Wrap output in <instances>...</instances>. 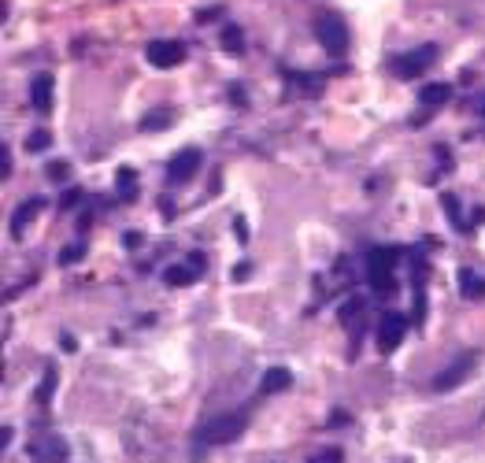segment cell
Returning <instances> with one entry per match:
<instances>
[{
  "mask_svg": "<svg viewBox=\"0 0 485 463\" xmlns=\"http://www.w3.org/2000/svg\"><path fill=\"white\" fill-rule=\"evenodd\" d=\"M315 38L334 60H341L345 52H349V26H345V19L334 15V12H319L315 15Z\"/></svg>",
  "mask_w": 485,
  "mask_h": 463,
  "instance_id": "6da1fadb",
  "label": "cell"
},
{
  "mask_svg": "<svg viewBox=\"0 0 485 463\" xmlns=\"http://www.w3.org/2000/svg\"><path fill=\"white\" fill-rule=\"evenodd\" d=\"M393 267H397V252L393 249H371L367 252V282H371V289L378 297L393 293V286H397Z\"/></svg>",
  "mask_w": 485,
  "mask_h": 463,
  "instance_id": "7a4b0ae2",
  "label": "cell"
},
{
  "mask_svg": "<svg viewBox=\"0 0 485 463\" xmlns=\"http://www.w3.org/2000/svg\"><path fill=\"white\" fill-rule=\"evenodd\" d=\"M245 426H249V419H245L241 412H226V415H215V419H208L204 426H200V441L204 445H230L245 434Z\"/></svg>",
  "mask_w": 485,
  "mask_h": 463,
  "instance_id": "3957f363",
  "label": "cell"
},
{
  "mask_svg": "<svg viewBox=\"0 0 485 463\" xmlns=\"http://www.w3.org/2000/svg\"><path fill=\"white\" fill-rule=\"evenodd\" d=\"M434 63H437V45H419V49L404 52V56H393L389 71H393L400 82H411V78L423 75V71H430Z\"/></svg>",
  "mask_w": 485,
  "mask_h": 463,
  "instance_id": "277c9868",
  "label": "cell"
},
{
  "mask_svg": "<svg viewBox=\"0 0 485 463\" xmlns=\"http://www.w3.org/2000/svg\"><path fill=\"white\" fill-rule=\"evenodd\" d=\"M404 334H408V319L400 312H386V315H382V323H378V352H382V356L397 352L400 341H404Z\"/></svg>",
  "mask_w": 485,
  "mask_h": 463,
  "instance_id": "5b68a950",
  "label": "cell"
},
{
  "mask_svg": "<svg viewBox=\"0 0 485 463\" xmlns=\"http://www.w3.org/2000/svg\"><path fill=\"white\" fill-rule=\"evenodd\" d=\"M71 449L67 441L56 438V434H38V438L30 441V460L34 463H67Z\"/></svg>",
  "mask_w": 485,
  "mask_h": 463,
  "instance_id": "8992f818",
  "label": "cell"
},
{
  "mask_svg": "<svg viewBox=\"0 0 485 463\" xmlns=\"http://www.w3.org/2000/svg\"><path fill=\"white\" fill-rule=\"evenodd\" d=\"M145 56H149L152 67L171 71V67H178V63H186V45L182 41H152L149 49H145Z\"/></svg>",
  "mask_w": 485,
  "mask_h": 463,
  "instance_id": "52a82bcc",
  "label": "cell"
},
{
  "mask_svg": "<svg viewBox=\"0 0 485 463\" xmlns=\"http://www.w3.org/2000/svg\"><path fill=\"white\" fill-rule=\"evenodd\" d=\"M474 352H467V356H460L456 363H448V367L441 371V375L434 378V389L437 393H448V389H456V386H463L467 378H471V371H474Z\"/></svg>",
  "mask_w": 485,
  "mask_h": 463,
  "instance_id": "ba28073f",
  "label": "cell"
},
{
  "mask_svg": "<svg viewBox=\"0 0 485 463\" xmlns=\"http://www.w3.org/2000/svg\"><path fill=\"white\" fill-rule=\"evenodd\" d=\"M200 271H204V256H200V252H193V256H189L186 263H171V267L163 271V282L175 286V289L193 286L197 278H200Z\"/></svg>",
  "mask_w": 485,
  "mask_h": 463,
  "instance_id": "9c48e42d",
  "label": "cell"
},
{
  "mask_svg": "<svg viewBox=\"0 0 485 463\" xmlns=\"http://www.w3.org/2000/svg\"><path fill=\"white\" fill-rule=\"evenodd\" d=\"M200 171V149H182L175 160L167 163V182L171 186H182V182H189Z\"/></svg>",
  "mask_w": 485,
  "mask_h": 463,
  "instance_id": "30bf717a",
  "label": "cell"
},
{
  "mask_svg": "<svg viewBox=\"0 0 485 463\" xmlns=\"http://www.w3.org/2000/svg\"><path fill=\"white\" fill-rule=\"evenodd\" d=\"M41 208H45L41 197H30V201H23L19 208H15V215H12V238H23V234H26V223L38 219Z\"/></svg>",
  "mask_w": 485,
  "mask_h": 463,
  "instance_id": "8fae6325",
  "label": "cell"
},
{
  "mask_svg": "<svg viewBox=\"0 0 485 463\" xmlns=\"http://www.w3.org/2000/svg\"><path fill=\"white\" fill-rule=\"evenodd\" d=\"M289 386H293L289 367H271L267 375H263V382H260V393H263V397H271V393H286Z\"/></svg>",
  "mask_w": 485,
  "mask_h": 463,
  "instance_id": "7c38bea8",
  "label": "cell"
},
{
  "mask_svg": "<svg viewBox=\"0 0 485 463\" xmlns=\"http://www.w3.org/2000/svg\"><path fill=\"white\" fill-rule=\"evenodd\" d=\"M30 104L38 108V112L45 115L52 108V75H38L30 86Z\"/></svg>",
  "mask_w": 485,
  "mask_h": 463,
  "instance_id": "4fadbf2b",
  "label": "cell"
},
{
  "mask_svg": "<svg viewBox=\"0 0 485 463\" xmlns=\"http://www.w3.org/2000/svg\"><path fill=\"white\" fill-rule=\"evenodd\" d=\"M460 289H463L467 301H482V293H485V278H478L471 267H463V271H460Z\"/></svg>",
  "mask_w": 485,
  "mask_h": 463,
  "instance_id": "5bb4252c",
  "label": "cell"
},
{
  "mask_svg": "<svg viewBox=\"0 0 485 463\" xmlns=\"http://www.w3.org/2000/svg\"><path fill=\"white\" fill-rule=\"evenodd\" d=\"M448 97H452V86H445V82H434V86H426L423 93H419V101H423V108H441Z\"/></svg>",
  "mask_w": 485,
  "mask_h": 463,
  "instance_id": "9a60e30c",
  "label": "cell"
},
{
  "mask_svg": "<svg viewBox=\"0 0 485 463\" xmlns=\"http://www.w3.org/2000/svg\"><path fill=\"white\" fill-rule=\"evenodd\" d=\"M219 41H223V49L230 52V56H241V52H245V34H241V26H226V30L219 34Z\"/></svg>",
  "mask_w": 485,
  "mask_h": 463,
  "instance_id": "2e32d148",
  "label": "cell"
},
{
  "mask_svg": "<svg viewBox=\"0 0 485 463\" xmlns=\"http://www.w3.org/2000/svg\"><path fill=\"white\" fill-rule=\"evenodd\" d=\"M115 182H119V193H123L126 201H134V197H137V171L134 167H119Z\"/></svg>",
  "mask_w": 485,
  "mask_h": 463,
  "instance_id": "e0dca14e",
  "label": "cell"
},
{
  "mask_svg": "<svg viewBox=\"0 0 485 463\" xmlns=\"http://www.w3.org/2000/svg\"><path fill=\"white\" fill-rule=\"evenodd\" d=\"M293 82H297L308 97H319V93H323V86H326L323 75H293Z\"/></svg>",
  "mask_w": 485,
  "mask_h": 463,
  "instance_id": "ac0fdd59",
  "label": "cell"
},
{
  "mask_svg": "<svg viewBox=\"0 0 485 463\" xmlns=\"http://www.w3.org/2000/svg\"><path fill=\"white\" fill-rule=\"evenodd\" d=\"M337 315H341V323H345V326H356V319L363 315V301H360V297H352V301L345 304Z\"/></svg>",
  "mask_w": 485,
  "mask_h": 463,
  "instance_id": "d6986e66",
  "label": "cell"
},
{
  "mask_svg": "<svg viewBox=\"0 0 485 463\" xmlns=\"http://www.w3.org/2000/svg\"><path fill=\"white\" fill-rule=\"evenodd\" d=\"M171 119H175L171 112H152V115H145L141 130H167V126H171Z\"/></svg>",
  "mask_w": 485,
  "mask_h": 463,
  "instance_id": "ffe728a7",
  "label": "cell"
},
{
  "mask_svg": "<svg viewBox=\"0 0 485 463\" xmlns=\"http://www.w3.org/2000/svg\"><path fill=\"white\" fill-rule=\"evenodd\" d=\"M49 145H52L49 130H34L30 138H26V152H41V149H49Z\"/></svg>",
  "mask_w": 485,
  "mask_h": 463,
  "instance_id": "44dd1931",
  "label": "cell"
},
{
  "mask_svg": "<svg viewBox=\"0 0 485 463\" xmlns=\"http://www.w3.org/2000/svg\"><path fill=\"white\" fill-rule=\"evenodd\" d=\"M308 463H345V452L341 449H323L315 456H308Z\"/></svg>",
  "mask_w": 485,
  "mask_h": 463,
  "instance_id": "7402d4cb",
  "label": "cell"
},
{
  "mask_svg": "<svg viewBox=\"0 0 485 463\" xmlns=\"http://www.w3.org/2000/svg\"><path fill=\"white\" fill-rule=\"evenodd\" d=\"M45 175H49L52 182H67L71 178V163L56 160V163H49V167H45Z\"/></svg>",
  "mask_w": 485,
  "mask_h": 463,
  "instance_id": "603a6c76",
  "label": "cell"
},
{
  "mask_svg": "<svg viewBox=\"0 0 485 463\" xmlns=\"http://www.w3.org/2000/svg\"><path fill=\"white\" fill-rule=\"evenodd\" d=\"M445 212H448V219H452L456 226H460V230H467V223H463V215H460V201H456V197H445Z\"/></svg>",
  "mask_w": 485,
  "mask_h": 463,
  "instance_id": "cb8c5ba5",
  "label": "cell"
},
{
  "mask_svg": "<svg viewBox=\"0 0 485 463\" xmlns=\"http://www.w3.org/2000/svg\"><path fill=\"white\" fill-rule=\"evenodd\" d=\"M82 256H86V249H82V245H71V249H63V252H60V263L67 267V263H78Z\"/></svg>",
  "mask_w": 485,
  "mask_h": 463,
  "instance_id": "d4e9b609",
  "label": "cell"
},
{
  "mask_svg": "<svg viewBox=\"0 0 485 463\" xmlns=\"http://www.w3.org/2000/svg\"><path fill=\"white\" fill-rule=\"evenodd\" d=\"M8 175H12V156H8V145H0V178L8 182Z\"/></svg>",
  "mask_w": 485,
  "mask_h": 463,
  "instance_id": "484cf974",
  "label": "cell"
},
{
  "mask_svg": "<svg viewBox=\"0 0 485 463\" xmlns=\"http://www.w3.org/2000/svg\"><path fill=\"white\" fill-rule=\"evenodd\" d=\"M56 386V371H45V386H41V404H49V393Z\"/></svg>",
  "mask_w": 485,
  "mask_h": 463,
  "instance_id": "4316f807",
  "label": "cell"
},
{
  "mask_svg": "<svg viewBox=\"0 0 485 463\" xmlns=\"http://www.w3.org/2000/svg\"><path fill=\"white\" fill-rule=\"evenodd\" d=\"M78 201H82V189H71V193H63V201H60V204H63V208H75Z\"/></svg>",
  "mask_w": 485,
  "mask_h": 463,
  "instance_id": "83f0119b",
  "label": "cell"
},
{
  "mask_svg": "<svg viewBox=\"0 0 485 463\" xmlns=\"http://www.w3.org/2000/svg\"><path fill=\"white\" fill-rule=\"evenodd\" d=\"M123 245H126V249H137V245H141V234H137V230H130V234L123 238Z\"/></svg>",
  "mask_w": 485,
  "mask_h": 463,
  "instance_id": "f1b7e54d",
  "label": "cell"
},
{
  "mask_svg": "<svg viewBox=\"0 0 485 463\" xmlns=\"http://www.w3.org/2000/svg\"><path fill=\"white\" fill-rule=\"evenodd\" d=\"M245 275H249V263H237V267H234V278H237V282H241Z\"/></svg>",
  "mask_w": 485,
  "mask_h": 463,
  "instance_id": "f546056e",
  "label": "cell"
},
{
  "mask_svg": "<svg viewBox=\"0 0 485 463\" xmlns=\"http://www.w3.org/2000/svg\"><path fill=\"white\" fill-rule=\"evenodd\" d=\"M478 112H482V119H485V93H482V101H478Z\"/></svg>",
  "mask_w": 485,
  "mask_h": 463,
  "instance_id": "4dcf8cb0",
  "label": "cell"
}]
</instances>
